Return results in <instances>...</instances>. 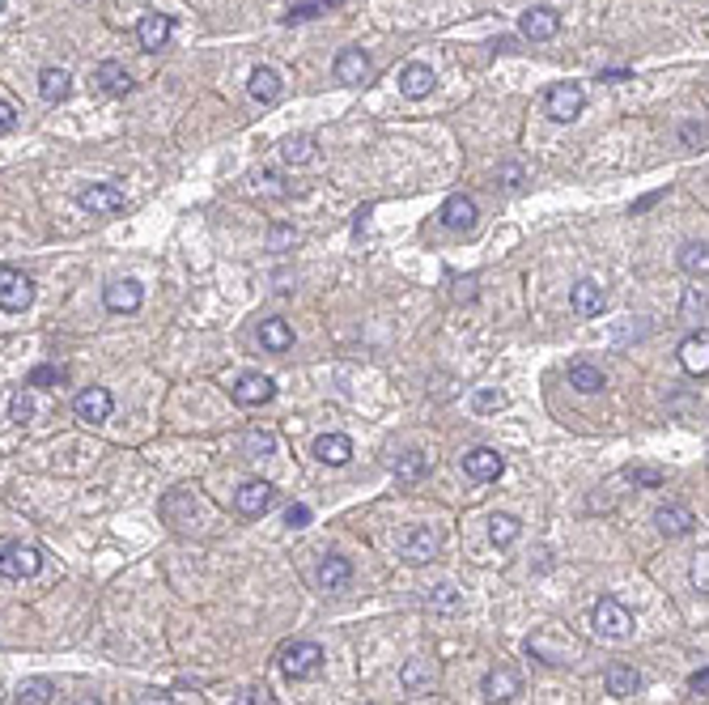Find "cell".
I'll return each instance as SVG.
<instances>
[{
	"mask_svg": "<svg viewBox=\"0 0 709 705\" xmlns=\"http://www.w3.org/2000/svg\"><path fill=\"white\" fill-rule=\"evenodd\" d=\"M527 654L531 659H540V663H570L573 654H578V642H573L570 629H561V624H540L535 634L527 637Z\"/></svg>",
	"mask_w": 709,
	"mask_h": 705,
	"instance_id": "obj_1",
	"label": "cell"
},
{
	"mask_svg": "<svg viewBox=\"0 0 709 705\" xmlns=\"http://www.w3.org/2000/svg\"><path fill=\"white\" fill-rule=\"evenodd\" d=\"M591 629H595V637H603V642H625V637H633V612L620 604V599H599L595 612H591Z\"/></svg>",
	"mask_w": 709,
	"mask_h": 705,
	"instance_id": "obj_2",
	"label": "cell"
},
{
	"mask_svg": "<svg viewBox=\"0 0 709 705\" xmlns=\"http://www.w3.org/2000/svg\"><path fill=\"white\" fill-rule=\"evenodd\" d=\"M323 667V646L319 642H289L280 646V672L289 680H307Z\"/></svg>",
	"mask_w": 709,
	"mask_h": 705,
	"instance_id": "obj_3",
	"label": "cell"
},
{
	"mask_svg": "<svg viewBox=\"0 0 709 705\" xmlns=\"http://www.w3.org/2000/svg\"><path fill=\"white\" fill-rule=\"evenodd\" d=\"M43 569V548H34V544H5L0 548V578H34Z\"/></svg>",
	"mask_w": 709,
	"mask_h": 705,
	"instance_id": "obj_4",
	"label": "cell"
},
{
	"mask_svg": "<svg viewBox=\"0 0 709 705\" xmlns=\"http://www.w3.org/2000/svg\"><path fill=\"white\" fill-rule=\"evenodd\" d=\"M34 302V281L22 272V268H9V263H0V310H26Z\"/></svg>",
	"mask_w": 709,
	"mask_h": 705,
	"instance_id": "obj_5",
	"label": "cell"
},
{
	"mask_svg": "<svg viewBox=\"0 0 709 705\" xmlns=\"http://www.w3.org/2000/svg\"><path fill=\"white\" fill-rule=\"evenodd\" d=\"M582 102H586L582 85L561 81L544 94V111H548V119H556V124H573V119L582 115Z\"/></svg>",
	"mask_w": 709,
	"mask_h": 705,
	"instance_id": "obj_6",
	"label": "cell"
},
{
	"mask_svg": "<svg viewBox=\"0 0 709 705\" xmlns=\"http://www.w3.org/2000/svg\"><path fill=\"white\" fill-rule=\"evenodd\" d=\"M111 408H115V400H111V391H107V387H85V391H77V395H72V416H77V421H85V425L107 421V416H111Z\"/></svg>",
	"mask_w": 709,
	"mask_h": 705,
	"instance_id": "obj_7",
	"label": "cell"
},
{
	"mask_svg": "<svg viewBox=\"0 0 709 705\" xmlns=\"http://www.w3.org/2000/svg\"><path fill=\"white\" fill-rule=\"evenodd\" d=\"M234 506H238V514H247V519H264V514L277 506V489L268 481H247L238 489Z\"/></svg>",
	"mask_w": 709,
	"mask_h": 705,
	"instance_id": "obj_8",
	"label": "cell"
},
{
	"mask_svg": "<svg viewBox=\"0 0 709 705\" xmlns=\"http://www.w3.org/2000/svg\"><path fill=\"white\" fill-rule=\"evenodd\" d=\"M556 30H561V14L548 9V5H531L527 14H523V22H518V34L531 43H548Z\"/></svg>",
	"mask_w": 709,
	"mask_h": 705,
	"instance_id": "obj_9",
	"label": "cell"
},
{
	"mask_svg": "<svg viewBox=\"0 0 709 705\" xmlns=\"http://www.w3.org/2000/svg\"><path fill=\"white\" fill-rule=\"evenodd\" d=\"M77 205H81L85 213H94V217H107V213H119V208H124V192L111 187V183H90V187L77 192Z\"/></svg>",
	"mask_w": 709,
	"mask_h": 705,
	"instance_id": "obj_10",
	"label": "cell"
},
{
	"mask_svg": "<svg viewBox=\"0 0 709 705\" xmlns=\"http://www.w3.org/2000/svg\"><path fill=\"white\" fill-rule=\"evenodd\" d=\"M480 692H485L493 705H506L523 692V680H518L515 667H493V672H485V680H480Z\"/></svg>",
	"mask_w": 709,
	"mask_h": 705,
	"instance_id": "obj_11",
	"label": "cell"
},
{
	"mask_svg": "<svg viewBox=\"0 0 709 705\" xmlns=\"http://www.w3.org/2000/svg\"><path fill=\"white\" fill-rule=\"evenodd\" d=\"M230 395H234V404H242V408H260V404H268L277 395V383H272L268 374H242L234 387H230Z\"/></svg>",
	"mask_w": 709,
	"mask_h": 705,
	"instance_id": "obj_12",
	"label": "cell"
},
{
	"mask_svg": "<svg viewBox=\"0 0 709 705\" xmlns=\"http://www.w3.org/2000/svg\"><path fill=\"white\" fill-rule=\"evenodd\" d=\"M438 217H442L446 230H455V234H472V230H476V217H480V213H476V200H472V195H446V205H442V213H438Z\"/></svg>",
	"mask_w": 709,
	"mask_h": 705,
	"instance_id": "obj_13",
	"label": "cell"
},
{
	"mask_svg": "<svg viewBox=\"0 0 709 705\" xmlns=\"http://www.w3.org/2000/svg\"><path fill=\"white\" fill-rule=\"evenodd\" d=\"M140 302H145L140 281H111V285L102 290V306H107L111 315H132V310H140Z\"/></svg>",
	"mask_w": 709,
	"mask_h": 705,
	"instance_id": "obj_14",
	"label": "cell"
},
{
	"mask_svg": "<svg viewBox=\"0 0 709 705\" xmlns=\"http://www.w3.org/2000/svg\"><path fill=\"white\" fill-rule=\"evenodd\" d=\"M332 77L340 85H365L370 81V56H365L362 47H345L332 64Z\"/></svg>",
	"mask_w": 709,
	"mask_h": 705,
	"instance_id": "obj_15",
	"label": "cell"
},
{
	"mask_svg": "<svg viewBox=\"0 0 709 705\" xmlns=\"http://www.w3.org/2000/svg\"><path fill=\"white\" fill-rule=\"evenodd\" d=\"M251 98L260 102V107H277L280 94H285V81H280V72L272 64H260V69H251V81H247Z\"/></svg>",
	"mask_w": 709,
	"mask_h": 705,
	"instance_id": "obj_16",
	"label": "cell"
},
{
	"mask_svg": "<svg viewBox=\"0 0 709 705\" xmlns=\"http://www.w3.org/2000/svg\"><path fill=\"white\" fill-rule=\"evenodd\" d=\"M438 548H442V544H438V536H433L430 527H412L400 544V557L408 561V566H425V561L438 557Z\"/></svg>",
	"mask_w": 709,
	"mask_h": 705,
	"instance_id": "obj_17",
	"label": "cell"
},
{
	"mask_svg": "<svg viewBox=\"0 0 709 705\" xmlns=\"http://www.w3.org/2000/svg\"><path fill=\"white\" fill-rule=\"evenodd\" d=\"M570 306L578 319H599L603 306H608V293H603V285H595V281H578L570 290Z\"/></svg>",
	"mask_w": 709,
	"mask_h": 705,
	"instance_id": "obj_18",
	"label": "cell"
},
{
	"mask_svg": "<svg viewBox=\"0 0 709 705\" xmlns=\"http://www.w3.org/2000/svg\"><path fill=\"white\" fill-rule=\"evenodd\" d=\"M463 472L472 476V481H497L501 472H506V459L493 451V446H476L463 455Z\"/></svg>",
	"mask_w": 709,
	"mask_h": 705,
	"instance_id": "obj_19",
	"label": "cell"
},
{
	"mask_svg": "<svg viewBox=\"0 0 709 705\" xmlns=\"http://www.w3.org/2000/svg\"><path fill=\"white\" fill-rule=\"evenodd\" d=\"M654 523H658V531L667 539H680L696 527V514L688 510V506H680V501H671V506H658V510H654Z\"/></svg>",
	"mask_w": 709,
	"mask_h": 705,
	"instance_id": "obj_20",
	"label": "cell"
},
{
	"mask_svg": "<svg viewBox=\"0 0 709 705\" xmlns=\"http://www.w3.org/2000/svg\"><path fill=\"white\" fill-rule=\"evenodd\" d=\"M170 30H175V22H170L166 14H145L137 22V39L145 52H157V47H166L170 43Z\"/></svg>",
	"mask_w": 709,
	"mask_h": 705,
	"instance_id": "obj_21",
	"label": "cell"
},
{
	"mask_svg": "<svg viewBox=\"0 0 709 705\" xmlns=\"http://www.w3.org/2000/svg\"><path fill=\"white\" fill-rule=\"evenodd\" d=\"M433 81H438V77H433L430 64L412 60V64H403V72H400V94H403V98H412V102H417V98H430Z\"/></svg>",
	"mask_w": 709,
	"mask_h": 705,
	"instance_id": "obj_22",
	"label": "cell"
},
{
	"mask_svg": "<svg viewBox=\"0 0 709 705\" xmlns=\"http://www.w3.org/2000/svg\"><path fill=\"white\" fill-rule=\"evenodd\" d=\"M315 459L340 468V463L353 459V438H348V433H323V438H315Z\"/></svg>",
	"mask_w": 709,
	"mask_h": 705,
	"instance_id": "obj_23",
	"label": "cell"
},
{
	"mask_svg": "<svg viewBox=\"0 0 709 705\" xmlns=\"http://www.w3.org/2000/svg\"><path fill=\"white\" fill-rule=\"evenodd\" d=\"M315 578H319L323 591H345L348 582H353V566H348V557H323Z\"/></svg>",
	"mask_w": 709,
	"mask_h": 705,
	"instance_id": "obj_24",
	"label": "cell"
},
{
	"mask_svg": "<svg viewBox=\"0 0 709 705\" xmlns=\"http://www.w3.org/2000/svg\"><path fill=\"white\" fill-rule=\"evenodd\" d=\"M98 85H102V94H111V98L132 94V77H128V69L119 60H102L98 64Z\"/></svg>",
	"mask_w": 709,
	"mask_h": 705,
	"instance_id": "obj_25",
	"label": "cell"
},
{
	"mask_svg": "<svg viewBox=\"0 0 709 705\" xmlns=\"http://www.w3.org/2000/svg\"><path fill=\"white\" fill-rule=\"evenodd\" d=\"M603 684H608V692L612 697H629V692L641 689V672L629 663H608V672H603Z\"/></svg>",
	"mask_w": 709,
	"mask_h": 705,
	"instance_id": "obj_26",
	"label": "cell"
},
{
	"mask_svg": "<svg viewBox=\"0 0 709 705\" xmlns=\"http://www.w3.org/2000/svg\"><path fill=\"white\" fill-rule=\"evenodd\" d=\"M39 94H43V102H64V98L72 94V72L69 69H43Z\"/></svg>",
	"mask_w": 709,
	"mask_h": 705,
	"instance_id": "obj_27",
	"label": "cell"
},
{
	"mask_svg": "<svg viewBox=\"0 0 709 705\" xmlns=\"http://www.w3.org/2000/svg\"><path fill=\"white\" fill-rule=\"evenodd\" d=\"M570 387H578L582 395H599V391L608 387V378L591 361H570Z\"/></svg>",
	"mask_w": 709,
	"mask_h": 705,
	"instance_id": "obj_28",
	"label": "cell"
},
{
	"mask_svg": "<svg viewBox=\"0 0 709 705\" xmlns=\"http://www.w3.org/2000/svg\"><path fill=\"white\" fill-rule=\"evenodd\" d=\"M400 684H403V692H430L433 689L430 659H408V663L400 667Z\"/></svg>",
	"mask_w": 709,
	"mask_h": 705,
	"instance_id": "obj_29",
	"label": "cell"
},
{
	"mask_svg": "<svg viewBox=\"0 0 709 705\" xmlns=\"http://www.w3.org/2000/svg\"><path fill=\"white\" fill-rule=\"evenodd\" d=\"M280 157L289 162V167H307L315 162V137L310 132H293V137L280 140Z\"/></svg>",
	"mask_w": 709,
	"mask_h": 705,
	"instance_id": "obj_30",
	"label": "cell"
},
{
	"mask_svg": "<svg viewBox=\"0 0 709 705\" xmlns=\"http://www.w3.org/2000/svg\"><path fill=\"white\" fill-rule=\"evenodd\" d=\"M260 345H264L268 353H285V348H293V328L285 319H264V323H260Z\"/></svg>",
	"mask_w": 709,
	"mask_h": 705,
	"instance_id": "obj_31",
	"label": "cell"
},
{
	"mask_svg": "<svg viewBox=\"0 0 709 705\" xmlns=\"http://www.w3.org/2000/svg\"><path fill=\"white\" fill-rule=\"evenodd\" d=\"M705 348H709L705 332H693V336H688V340L680 345V366H684V370H688V374H705L709 370Z\"/></svg>",
	"mask_w": 709,
	"mask_h": 705,
	"instance_id": "obj_32",
	"label": "cell"
},
{
	"mask_svg": "<svg viewBox=\"0 0 709 705\" xmlns=\"http://www.w3.org/2000/svg\"><path fill=\"white\" fill-rule=\"evenodd\" d=\"M425 472H430V455H421V451H403V455L395 459V481H403V484L421 481Z\"/></svg>",
	"mask_w": 709,
	"mask_h": 705,
	"instance_id": "obj_33",
	"label": "cell"
},
{
	"mask_svg": "<svg viewBox=\"0 0 709 705\" xmlns=\"http://www.w3.org/2000/svg\"><path fill=\"white\" fill-rule=\"evenodd\" d=\"M52 692H56L52 680L34 676V680H22V684H17V701H22V705H47V701H52Z\"/></svg>",
	"mask_w": 709,
	"mask_h": 705,
	"instance_id": "obj_34",
	"label": "cell"
},
{
	"mask_svg": "<svg viewBox=\"0 0 709 705\" xmlns=\"http://www.w3.org/2000/svg\"><path fill=\"white\" fill-rule=\"evenodd\" d=\"M518 531H523V523H518L515 514H493V519H488V539H493L497 548H506V544H515Z\"/></svg>",
	"mask_w": 709,
	"mask_h": 705,
	"instance_id": "obj_35",
	"label": "cell"
},
{
	"mask_svg": "<svg viewBox=\"0 0 709 705\" xmlns=\"http://www.w3.org/2000/svg\"><path fill=\"white\" fill-rule=\"evenodd\" d=\"M680 319L684 323H701V328H705V290H701V285H688V290H684V310H680Z\"/></svg>",
	"mask_w": 709,
	"mask_h": 705,
	"instance_id": "obj_36",
	"label": "cell"
},
{
	"mask_svg": "<svg viewBox=\"0 0 709 705\" xmlns=\"http://www.w3.org/2000/svg\"><path fill=\"white\" fill-rule=\"evenodd\" d=\"M680 268L688 272V277H705V268H709L705 243H684V247H680Z\"/></svg>",
	"mask_w": 709,
	"mask_h": 705,
	"instance_id": "obj_37",
	"label": "cell"
},
{
	"mask_svg": "<svg viewBox=\"0 0 709 705\" xmlns=\"http://www.w3.org/2000/svg\"><path fill=\"white\" fill-rule=\"evenodd\" d=\"M425 604L430 608H438V612H455L463 604V595L450 586V582H442V586H430V595H425Z\"/></svg>",
	"mask_w": 709,
	"mask_h": 705,
	"instance_id": "obj_38",
	"label": "cell"
},
{
	"mask_svg": "<svg viewBox=\"0 0 709 705\" xmlns=\"http://www.w3.org/2000/svg\"><path fill=\"white\" fill-rule=\"evenodd\" d=\"M9 421H14V425H30V421H34V400H30V387L14 391V400H9Z\"/></svg>",
	"mask_w": 709,
	"mask_h": 705,
	"instance_id": "obj_39",
	"label": "cell"
},
{
	"mask_svg": "<svg viewBox=\"0 0 709 705\" xmlns=\"http://www.w3.org/2000/svg\"><path fill=\"white\" fill-rule=\"evenodd\" d=\"M64 378H69V370H64V366H52V361H47V366H34V370H30L26 387H52V383H64Z\"/></svg>",
	"mask_w": 709,
	"mask_h": 705,
	"instance_id": "obj_40",
	"label": "cell"
},
{
	"mask_svg": "<svg viewBox=\"0 0 709 705\" xmlns=\"http://www.w3.org/2000/svg\"><path fill=\"white\" fill-rule=\"evenodd\" d=\"M472 408L476 413H497V408H506V395H501L497 387H476L472 391Z\"/></svg>",
	"mask_w": 709,
	"mask_h": 705,
	"instance_id": "obj_41",
	"label": "cell"
},
{
	"mask_svg": "<svg viewBox=\"0 0 709 705\" xmlns=\"http://www.w3.org/2000/svg\"><path fill=\"white\" fill-rule=\"evenodd\" d=\"M625 481L638 484V489H658V484H663V472H658V468H629Z\"/></svg>",
	"mask_w": 709,
	"mask_h": 705,
	"instance_id": "obj_42",
	"label": "cell"
},
{
	"mask_svg": "<svg viewBox=\"0 0 709 705\" xmlns=\"http://www.w3.org/2000/svg\"><path fill=\"white\" fill-rule=\"evenodd\" d=\"M693 582H696V591H701V595L709 591V553H705V548H701L696 561H693Z\"/></svg>",
	"mask_w": 709,
	"mask_h": 705,
	"instance_id": "obj_43",
	"label": "cell"
},
{
	"mask_svg": "<svg viewBox=\"0 0 709 705\" xmlns=\"http://www.w3.org/2000/svg\"><path fill=\"white\" fill-rule=\"evenodd\" d=\"M310 519H315V514H310L307 501H293L289 510H285V523H289L293 531H298V527H310Z\"/></svg>",
	"mask_w": 709,
	"mask_h": 705,
	"instance_id": "obj_44",
	"label": "cell"
},
{
	"mask_svg": "<svg viewBox=\"0 0 709 705\" xmlns=\"http://www.w3.org/2000/svg\"><path fill=\"white\" fill-rule=\"evenodd\" d=\"M323 5L319 0H307V5H293L289 14H285V22H310V17H319Z\"/></svg>",
	"mask_w": 709,
	"mask_h": 705,
	"instance_id": "obj_45",
	"label": "cell"
},
{
	"mask_svg": "<svg viewBox=\"0 0 709 705\" xmlns=\"http://www.w3.org/2000/svg\"><path fill=\"white\" fill-rule=\"evenodd\" d=\"M680 137H684V145H688V149H705V124H684Z\"/></svg>",
	"mask_w": 709,
	"mask_h": 705,
	"instance_id": "obj_46",
	"label": "cell"
},
{
	"mask_svg": "<svg viewBox=\"0 0 709 705\" xmlns=\"http://www.w3.org/2000/svg\"><path fill=\"white\" fill-rule=\"evenodd\" d=\"M247 451H255V455H260V451H277V438H272V433H247Z\"/></svg>",
	"mask_w": 709,
	"mask_h": 705,
	"instance_id": "obj_47",
	"label": "cell"
},
{
	"mask_svg": "<svg viewBox=\"0 0 709 705\" xmlns=\"http://www.w3.org/2000/svg\"><path fill=\"white\" fill-rule=\"evenodd\" d=\"M137 705H175V697L162 689H145V692H137Z\"/></svg>",
	"mask_w": 709,
	"mask_h": 705,
	"instance_id": "obj_48",
	"label": "cell"
},
{
	"mask_svg": "<svg viewBox=\"0 0 709 705\" xmlns=\"http://www.w3.org/2000/svg\"><path fill=\"white\" fill-rule=\"evenodd\" d=\"M17 128V115H14V107L9 102H0V137H9Z\"/></svg>",
	"mask_w": 709,
	"mask_h": 705,
	"instance_id": "obj_49",
	"label": "cell"
},
{
	"mask_svg": "<svg viewBox=\"0 0 709 705\" xmlns=\"http://www.w3.org/2000/svg\"><path fill=\"white\" fill-rule=\"evenodd\" d=\"M501 179H506V187H518V183H523V167L506 162V167H501Z\"/></svg>",
	"mask_w": 709,
	"mask_h": 705,
	"instance_id": "obj_50",
	"label": "cell"
},
{
	"mask_svg": "<svg viewBox=\"0 0 709 705\" xmlns=\"http://www.w3.org/2000/svg\"><path fill=\"white\" fill-rule=\"evenodd\" d=\"M705 684H709V672H705V663H701V672H693V676H688V689H693V692H705Z\"/></svg>",
	"mask_w": 709,
	"mask_h": 705,
	"instance_id": "obj_51",
	"label": "cell"
},
{
	"mask_svg": "<svg viewBox=\"0 0 709 705\" xmlns=\"http://www.w3.org/2000/svg\"><path fill=\"white\" fill-rule=\"evenodd\" d=\"M234 705H264V689H242V697Z\"/></svg>",
	"mask_w": 709,
	"mask_h": 705,
	"instance_id": "obj_52",
	"label": "cell"
},
{
	"mask_svg": "<svg viewBox=\"0 0 709 705\" xmlns=\"http://www.w3.org/2000/svg\"><path fill=\"white\" fill-rule=\"evenodd\" d=\"M293 238L298 234H293L289 225H277V230H272V247H285V243H293Z\"/></svg>",
	"mask_w": 709,
	"mask_h": 705,
	"instance_id": "obj_53",
	"label": "cell"
},
{
	"mask_svg": "<svg viewBox=\"0 0 709 705\" xmlns=\"http://www.w3.org/2000/svg\"><path fill=\"white\" fill-rule=\"evenodd\" d=\"M599 81H633V72H629V69H608V72H599Z\"/></svg>",
	"mask_w": 709,
	"mask_h": 705,
	"instance_id": "obj_54",
	"label": "cell"
},
{
	"mask_svg": "<svg viewBox=\"0 0 709 705\" xmlns=\"http://www.w3.org/2000/svg\"><path fill=\"white\" fill-rule=\"evenodd\" d=\"M658 200H663V192H650V195H641L638 205H633V213H646V208H654V205H658Z\"/></svg>",
	"mask_w": 709,
	"mask_h": 705,
	"instance_id": "obj_55",
	"label": "cell"
},
{
	"mask_svg": "<svg viewBox=\"0 0 709 705\" xmlns=\"http://www.w3.org/2000/svg\"><path fill=\"white\" fill-rule=\"evenodd\" d=\"M72 705H102V701H98V697H77Z\"/></svg>",
	"mask_w": 709,
	"mask_h": 705,
	"instance_id": "obj_56",
	"label": "cell"
},
{
	"mask_svg": "<svg viewBox=\"0 0 709 705\" xmlns=\"http://www.w3.org/2000/svg\"><path fill=\"white\" fill-rule=\"evenodd\" d=\"M323 9H336V5H345V0H319Z\"/></svg>",
	"mask_w": 709,
	"mask_h": 705,
	"instance_id": "obj_57",
	"label": "cell"
},
{
	"mask_svg": "<svg viewBox=\"0 0 709 705\" xmlns=\"http://www.w3.org/2000/svg\"><path fill=\"white\" fill-rule=\"evenodd\" d=\"M0 9H5V0H0Z\"/></svg>",
	"mask_w": 709,
	"mask_h": 705,
	"instance_id": "obj_58",
	"label": "cell"
}]
</instances>
